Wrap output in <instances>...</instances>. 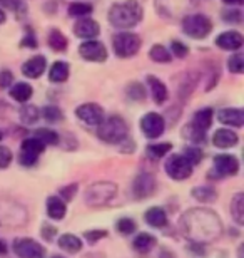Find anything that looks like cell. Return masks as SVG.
Returning <instances> with one entry per match:
<instances>
[{"label":"cell","instance_id":"obj_1","mask_svg":"<svg viewBox=\"0 0 244 258\" xmlns=\"http://www.w3.org/2000/svg\"><path fill=\"white\" fill-rule=\"evenodd\" d=\"M183 230L188 238L197 243L212 241L221 235L222 225L219 216L209 210H191L183 216Z\"/></svg>","mask_w":244,"mask_h":258},{"label":"cell","instance_id":"obj_2","mask_svg":"<svg viewBox=\"0 0 244 258\" xmlns=\"http://www.w3.org/2000/svg\"><path fill=\"white\" fill-rule=\"evenodd\" d=\"M142 7L134 0L114 4L109 10V22L117 29H132L142 20Z\"/></svg>","mask_w":244,"mask_h":258},{"label":"cell","instance_id":"obj_3","mask_svg":"<svg viewBox=\"0 0 244 258\" xmlns=\"http://www.w3.org/2000/svg\"><path fill=\"white\" fill-rule=\"evenodd\" d=\"M129 134V129L126 121L121 119L119 116H111L104 119L101 124L97 126V136L102 139L104 143L109 144H119L126 141Z\"/></svg>","mask_w":244,"mask_h":258},{"label":"cell","instance_id":"obj_4","mask_svg":"<svg viewBox=\"0 0 244 258\" xmlns=\"http://www.w3.org/2000/svg\"><path fill=\"white\" fill-rule=\"evenodd\" d=\"M116 191H117V186L109 181H99V183L91 184L84 196L86 205L92 206V208H99V206L107 205L109 201L114 198Z\"/></svg>","mask_w":244,"mask_h":258},{"label":"cell","instance_id":"obj_5","mask_svg":"<svg viewBox=\"0 0 244 258\" xmlns=\"http://www.w3.org/2000/svg\"><path fill=\"white\" fill-rule=\"evenodd\" d=\"M183 30L191 39H206L212 30V22L209 17L202 14L188 15L183 22Z\"/></svg>","mask_w":244,"mask_h":258},{"label":"cell","instance_id":"obj_6","mask_svg":"<svg viewBox=\"0 0 244 258\" xmlns=\"http://www.w3.org/2000/svg\"><path fill=\"white\" fill-rule=\"evenodd\" d=\"M114 52H116L117 57H132L139 52L141 49V37L132 32H121L114 37Z\"/></svg>","mask_w":244,"mask_h":258},{"label":"cell","instance_id":"obj_7","mask_svg":"<svg viewBox=\"0 0 244 258\" xmlns=\"http://www.w3.org/2000/svg\"><path fill=\"white\" fill-rule=\"evenodd\" d=\"M164 168H166V173L169 174V178L176 179V181L188 179L191 174H193V164H191L183 154L169 156L168 161H166V164H164Z\"/></svg>","mask_w":244,"mask_h":258},{"label":"cell","instance_id":"obj_8","mask_svg":"<svg viewBox=\"0 0 244 258\" xmlns=\"http://www.w3.org/2000/svg\"><path fill=\"white\" fill-rule=\"evenodd\" d=\"M14 251L19 258H44V246L30 238H20L14 241Z\"/></svg>","mask_w":244,"mask_h":258},{"label":"cell","instance_id":"obj_9","mask_svg":"<svg viewBox=\"0 0 244 258\" xmlns=\"http://www.w3.org/2000/svg\"><path fill=\"white\" fill-rule=\"evenodd\" d=\"M141 129H142L144 136L149 139L159 138L166 129L164 117L157 114V112H147V114L141 119Z\"/></svg>","mask_w":244,"mask_h":258},{"label":"cell","instance_id":"obj_10","mask_svg":"<svg viewBox=\"0 0 244 258\" xmlns=\"http://www.w3.org/2000/svg\"><path fill=\"white\" fill-rule=\"evenodd\" d=\"M212 163H214V171L217 178L234 176L239 171V161H237V158L231 156V154H217L212 159Z\"/></svg>","mask_w":244,"mask_h":258},{"label":"cell","instance_id":"obj_11","mask_svg":"<svg viewBox=\"0 0 244 258\" xmlns=\"http://www.w3.org/2000/svg\"><path fill=\"white\" fill-rule=\"evenodd\" d=\"M75 116L89 126H99L106 119L104 109L97 104H82L75 109Z\"/></svg>","mask_w":244,"mask_h":258},{"label":"cell","instance_id":"obj_12","mask_svg":"<svg viewBox=\"0 0 244 258\" xmlns=\"http://www.w3.org/2000/svg\"><path fill=\"white\" fill-rule=\"evenodd\" d=\"M155 186H157V183H155V178L152 176V174L141 173L136 179H134L132 191H134V196H136L137 200H146L150 195H154Z\"/></svg>","mask_w":244,"mask_h":258},{"label":"cell","instance_id":"obj_13","mask_svg":"<svg viewBox=\"0 0 244 258\" xmlns=\"http://www.w3.org/2000/svg\"><path fill=\"white\" fill-rule=\"evenodd\" d=\"M79 54L91 62H104L107 59V49L97 40H87L79 47Z\"/></svg>","mask_w":244,"mask_h":258},{"label":"cell","instance_id":"obj_14","mask_svg":"<svg viewBox=\"0 0 244 258\" xmlns=\"http://www.w3.org/2000/svg\"><path fill=\"white\" fill-rule=\"evenodd\" d=\"M99 32H101V27H99V24L92 19L82 17L77 20L74 25V34H75V37H79V39L91 40V39L97 37Z\"/></svg>","mask_w":244,"mask_h":258},{"label":"cell","instance_id":"obj_15","mask_svg":"<svg viewBox=\"0 0 244 258\" xmlns=\"http://www.w3.org/2000/svg\"><path fill=\"white\" fill-rule=\"evenodd\" d=\"M45 67H47V60L44 55H35L22 66V74L25 77H30V79H37L44 74Z\"/></svg>","mask_w":244,"mask_h":258},{"label":"cell","instance_id":"obj_16","mask_svg":"<svg viewBox=\"0 0 244 258\" xmlns=\"http://www.w3.org/2000/svg\"><path fill=\"white\" fill-rule=\"evenodd\" d=\"M217 119L222 124L232 126V127H241L244 124V111L236 109V107H226L217 112Z\"/></svg>","mask_w":244,"mask_h":258},{"label":"cell","instance_id":"obj_17","mask_svg":"<svg viewBox=\"0 0 244 258\" xmlns=\"http://www.w3.org/2000/svg\"><path fill=\"white\" fill-rule=\"evenodd\" d=\"M216 45L221 47L222 50H237V49H241V45H242V35L239 32H234V30L222 32L219 37L216 39Z\"/></svg>","mask_w":244,"mask_h":258},{"label":"cell","instance_id":"obj_18","mask_svg":"<svg viewBox=\"0 0 244 258\" xmlns=\"http://www.w3.org/2000/svg\"><path fill=\"white\" fill-rule=\"evenodd\" d=\"M239 138L234 131L231 129H217L212 136V143H214L216 148H221V149H227V148H232L236 146Z\"/></svg>","mask_w":244,"mask_h":258},{"label":"cell","instance_id":"obj_19","mask_svg":"<svg viewBox=\"0 0 244 258\" xmlns=\"http://www.w3.org/2000/svg\"><path fill=\"white\" fill-rule=\"evenodd\" d=\"M147 84L150 87V94H152V99L155 104H164L169 97V92H168V87L162 81H159L157 77L154 76H149L147 77Z\"/></svg>","mask_w":244,"mask_h":258},{"label":"cell","instance_id":"obj_20","mask_svg":"<svg viewBox=\"0 0 244 258\" xmlns=\"http://www.w3.org/2000/svg\"><path fill=\"white\" fill-rule=\"evenodd\" d=\"M157 245V238L150 233H139L136 235V238L132 241V248L137 251V253H149L154 246Z\"/></svg>","mask_w":244,"mask_h":258},{"label":"cell","instance_id":"obj_21","mask_svg":"<svg viewBox=\"0 0 244 258\" xmlns=\"http://www.w3.org/2000/svg\"><path fill=\"white\" fill-rule=\"evenodd\" d=\"M144 220H146L147 225L154 226V228H162V226L168 225V215H166V211L160 206L149 208L146 215H144Z\"/></svg>","mask_w":244,"mask_h":258},{"label":"cell","instance_id":"obj_22","mask_svg":"<svg viewBox=\"0 0 244 258\" xmlns=\"http://www.w3.org/2000/svg\"><path fill=\"white\" fill-rule=\"evenodd\" d=\"M65 203L59 196H49L47 200V215L52 220H62L65 216Z\"/></svg>","mask_w":244,"mask_h":258},{"label":"cell","instance_id":"obj_23","mask_svg":"<svg viewBox=\"0 0 244 258\" xmlns=\"http://www.w3.org/2000/svg\"><path fill=\"white\" fill-rule=\"evenodd\" d=\"M212 116H214L212 109H209V107H204V109H199V111L196 112L194 119H193V122H191V124L206 133L207 129L211 127V124H212Z\"/></svg>","mask_w":244,"mask_h":258},{"label":"cell","instance_id":"obj_24","mask_svg":"<svg viewBox=\"0 0 244 258\" xmlns=\"http://www.w3.org/2000/svg\"><path fill=\"white\" fill-rule=\"evenodd\" d=\"M32 94H34L32 87L25 84V82H17V84L10 87V97L17 102H27L32 97Z\"/></svg>","mask_w":244,"mask_h":258},{"label":"cell","instance_id":"obj_25","mask_svg":"<svg viewBox=\"0 0 244 258\" xmlns=\"http://www.w3.org/2000/svg\"><path fill=\"white\" fill-rule=\"evenodd\" d=\"M59 246L62 250H65L67 253H77L80 248H82V241L79 236H75V235H72V233H65V235H62L60 238H59Z\"/></svg>","mask_w":244,"mask_h":258},{"label":"cell","instance_id":"obj_26","mask_svg":"<svg viewBox=\"0 0 244 258\" xmlns=\"http://www.w3.org/2000/svg\"><path fill=\"white\" fill-rule=\"evenodd\" d=\"M69 77V64L65 60H57V62L50 67L49 79L52 82H64Z\"/></svg>","mask_w":244,"mask_h":258},{"label":"cell","instance_id":"obj_27","mask_svg":"<svg viewBox=\"0 0 244 258\" xmlns=\"http://www.w3.org/2000/svg\"><path fill=\"white\" fill-rule=\"evenodd\" d=\"M193 196L201 203H214L217 200V191L212 186H197L193 189Z\"/></svg>","mask_w":244,"mask_h":258},{"label":"cell","instance_id":"obj_28","mask_svg":"<svg viewBox=\"0 0 244 258\" xmlns=\"http://www.w3.org/2000/svg\"><path fill=\"white\" fill-rule=\"evenodd\" d=\"M231 215L237 225H244V195L237 193L231 201Z\"/></svg>","mask_w":244,"mask_h":258},{"label":"cell","instance_id":"obj_29","mask_svg":"<svg viewBox=\"0 0 244 258\" xmlns=\"http://www.w3.org/2000/svg\"><path fill=\"white\" fill-rule=\"evenodd\" d=\"M149 57L154 60V62H159V64H168L171 62V52L164 45L160 44H155L150 47L149 50Z\"/></svg>","mask_w":244,"mask_h":258},{"label":"cell","instance_id":"obj_30","mask_svg":"<svg viewBox=\"0 0 244 258\" xmlns=\"http://www.w3.org/2000/svg\"><path fill=\"white\" fill-rule=\"evenodd\" d=\"M22 151L34 154V156H39V154H42L45 151V144L40 141V139L35 138V136L34 138H29V139H24Z\"/></svg>","mask_w":244,"mask_h":258},{"label":"cell","instance_id":"obj_31","mask_svg":"<svg viewBox=\"0 0 244 258\" xmlns=\"http://www.w3.org/2000/svg\"><path fill=\"white\" fill-rule=\"evenodd\" d=\"M49 45L54 50H59V52H64V50L67 49V39L65 35L60 32V30H50L49 34Z\"/></svg>","mask_w":244,"mask_h":258},{"label":"cell","instance_id":"obj_32","mask_svg":"<svg viewBox=\"0 0 244 258\" xmlns=\"http://www.w3.org/2000/svg\"><path fill=\"white\" fill-rule=\"evenodd\" d=\"M173 146L169 143H159V144H149L146 148V154L149 158H154V159H160L168 154Z\"/></svg>","mask_w":244,"mask_h":258},{"label":"cell","instance_id":"obj_33","mask_svg":"<svg viewBox=\"0 0 244 258\" xmlns=\"http://www.w3.org/2000/svg\"><path fill=\"white\" fill-rule=\"evenodd\" d=\"M183 136L188 139V141L191 143H202L206 139V133L204 131H201V129H197L194 127L193 124H189L184 127V131H183Z\"/></svg>","mask_w":244,"mask_h":258},{"label":"cell","instance_id":"obj_34","mask_svg":"<svg viewBox=\"0 0 244 258\" xmlns=\"http://www.w3.org/2000/svg\"><path fill=\"white\" fill-rule=\"evenodd\" d=\"M35 138L40 139L44 144H57L59 143V134L52 129H37L35 131Z\"/></svg>","mask_w":244,"mask_h":258},{"label":"cell","instance_id":"obj_35","mask_svg":"<svg viewBox=\"0 0 244 258\" xmlns=\"http://www.w3.org/2000/svg\"><path fill=\"white\" fill-rule=\"evenodd\" d=\"M39 111L35 106H25L22 111H20V117H22V121L25 124H34L35 121L39 119Z\"/></svg>","mask_w":244,"mask_h":258},{"label":"cell","instance_id":"obj_36","mask_svg":"<svg viewBox=\"0 0 244 258\" xmlns=\"http://www.w3.org/2000/svg\"><path fill=\"white\" fill-rule=\"evenodd\" d=\"M92 14V5L89 4H72L69 7V15H74V17H86V15Z\"/></svg>","mask_w":244,"mask_h":258},{"label":"cell","instance_id":"obj_37","mask_svg":"<svg viewBox=\"0 0 244 258\" xmlns=\"http://www.w3.org/2000/svg\"><path fill=\"white\" fill-rule=\"evenodd\" d=\"M42 116L47 121H50V122H59V121L64 119V114H62V111L57 106H47V107H44Z\"/></svg>","mask_w":244,"mask_h":258},{"label":"cell","instance_id":"obj_38","mask_svg":"<svg viewBox=\"0 0 244 258\" xmlns=\"http://www.w3.org/2000/svg\"><path fill=\"white\" fill-rule=\"evenodd\" d=\"M117 231L121 235H132L136 231V223L131 218H121L117 221Z\"/></svg>","mask_w":244,"mask_h":258},{"label":"cell","instance_id":"obj_39","mask_svg":"<svg viewBox=\"0 0 244 258\" xmlns=\"http://www.w3.org/2000/svg\"><path fill=\"white\" fill-rule=\"evenodd\" d=\"M183 156L194 166V164H197L202 159V151H201L199 148H196V146H188V148L184 149Z\"/></svg>","mask_w":244,"mask_h":258},{"label":"cell","instance_id":"obj_40","mask_svg":"<svg viewBox=\"0 0 244 258\" xmlns=\"http://www.w3.org/2000/svg\"><path fill=\"white\" fill-rule=\"evenodd\" d=\"M231 72H234V74H241L242 69H244V57L242 54H234L232 57L229 59V64H227Z\"/></svg>","mask_w":244,"mask_h":258},{"label":"cell","instance_id":"obj_41","mask_svg":"<svg viewBox=\"0 0 244 258\" xmlns=\"http://www.w3.org/2000/svg\"><path fill=\"white\" fill-rule=\"evenodd\" d=\"M127 94L132 101H142L146 97V89L142 87V84H131L127 89Z\"/></svg>","mask_w":244,"mask_h":258},{"label":"cell","instance_id":"obj_42","mask_svg":"<svg viewBox=\"0 0 244 258\" xmlns=\"http://www.w3.org/2000/svg\"><path fill=\"white\" fill-rule=\"evenodd\" d=\"M14 154L7 146H0V169L7 168L10 163H12Z\"/></svg>","mask_w":244,"mask_h":258},{"label":"cell","instance_id":"obj_43","mask_svg":"<svg viewBox=\"0 0 244 258\" xmlns=\"http://www.w3.org/2000/svg\"><path fill=\"white\" fill-rule=\"evenodd\" d=\"M84 236H86V240L89 241V243H96V241L106 238L107 231L106 230H89V231H86Z\"/></svg>","mask_w":244,"mask_h":258},{"label":"cell","instance_id":"obj_44","mask_svg":"<svg viewBox=\"0 0 244 258\" xmlns=\"http://www.w3.org/2000/svg\"><path fill=\"white\" fill-rule=\"evenodd\" d=\"M171 47H173L174 55H176V57H179V59H183V57H186V55L189 54V49L186 47L183 42H179V40H174V42L171 44Z\"/></svg>","mask_w":244,"mask_h":258},{"label":"cell","instance_id":"obj_45","mask_svg":"<svg viewBox=\"0 0 244 258\" xmlns=\"http://www.w3.org/2000/svg\"><path fill=\"white\" fill-rule=\"evenodd\" d=\"M37 158L39 156H34V154H30V153H25V151H20L19 154V161L20 164H24V166H34L35 163H37Z\"/></svg>","mask_w":244,"mask_h":258},{"label":"cell","instance_id":"obj_46","mask_svg":"<svg viewBox=\"0 0 244 258\" xmlns=\"http://www.w3.org/2000/svg\"><path fill=\"white\" fill-rule=\"evenodd\" d=\"M222 17H224L226 22H234V24L241 22V12H239V10H236V9H229L227 12H224Z\"/></svg>","mask_w":244,"mask_h":258},{"label":"cell","instance_id":"obj_47","mask_svg":"<svg viewBox=\"0 0 244 258\" xmlns=\"http://www.w3.org/2000/svg\"><path fill=\"white\" fill-rule=\"evenodd\" d=\"M14 81V76L10 71H0V87H9L10 84H12Z\"/></svg>","mask_w":244,"mask_h":258},{"label":"cell","instance_id":"obj_48","mask_svg":"<svg viewBox=\"0 0 244 258\" xmlns=\"http://www.w3.org/2000/svg\"><path fill=\"white\" fill-rule=\"evenodd\" d=\"M0 4H2L4 7L14 10V12H17V10H24V4L20 2V0H0Z\"/></svg>","mask_w":244,"mask_h":258},{"label":"cell","instance_id":"obj_49","mask_svg":"<svg viewBox=\"0 0 244 258\" xmlns=\"http://www.w3.org/2000/svg\"><path fill=\"white\" fill-rule=\"evenodd\" d=\"M77 191V184H72V186H65L60 189V196H64V198L67 201H70L72 198H74V195Z\"/></svg>","mask_w":244,"mask_h":258},{"label":"cell","instance_id":"obj_50","mask_svg":"<svg viewBox=\"0 0 244 258\" xmlns=\"http://www.w3.org/2000/svg\"><path fill=\"white\" fill-rule=\"evenodd\" d=\"M22 47H30V49L37 47V40H35L34 35H25V39L22 40Z\"/></svg>","mask_w":244,"mask_h":258},{"label":"cell","instance_id":"obj_51","mask_svg":"<svg viewBox=\"0 0 244 258\" xmlns=\"http://www.w3.org/2000/svg\"><path fill=\"white\" fill-rule=\"evenodd\" d=\"M42 233H44V236H45L47 240H52V235L55 233V230H54V228H49V226H44V228H42Z\"/></svg>","mask_w":244,"mask_h":258},{"label":"cell","instance_id":"obj_52","mask_svg":"<svg viewBox=\"0 0 244 258\" xmlns=\"http://www.w3.org/2000/svg\"><path fill=\"white\" fill-rule=\"evenodd\" d=\"M7 253V245L4 243V240H0V255H5Z\"/></svg>","mask_w":244,"mask_h":258},{"label":"cell","instance_id":"obj_53","mask_svg":"<svg viewBox=\"0 0 244 258\" xmlns=\"http://www.w3.org/2000/svg\"><path fill=\"white\" fill-rule=\"evenodd\" d=\"M226 4H229V5H241L242 4V0H224Z\"/></svg>","mask_w":244,"mask_h":258},{"label":"cell","instance_id":"obj_54","mask_svg":"<svg viewBox=\"0 0 244 258\" xmlns=\"http://www.w3.org/2000/svg\"><path fill=\"white\" fill-rule=\"evenodd\" d=\"M5 22V14H4V10H0V24H4Z\"/></svg>","mask_w":244,"mask_h":258},{"label":"cell","instance_id":"obj_55","mask_svg":"<svg viewBox=\"0 0 244 258\" xmlns=\"http://www.w3.org/2000/svg\"><path fill=\"white\" fill-rule=\"evenodd\" d=\"M52 258H62V256H52Z\"/></svg>","mask_w":244,"mask_h":258},{"label":"cell","instance_id":"obj_56","mask_svg":"<svg viewBox=\"0 0 244 258\" xmlns=\"http://www.w3.org/2000/svg\"><path fill=\"white\" fill-rule=\"evenodd\" d=\"M0 139H2V133H0Z\"/></svg>","mask_w":244,"mask_h":258}]
</instances>
